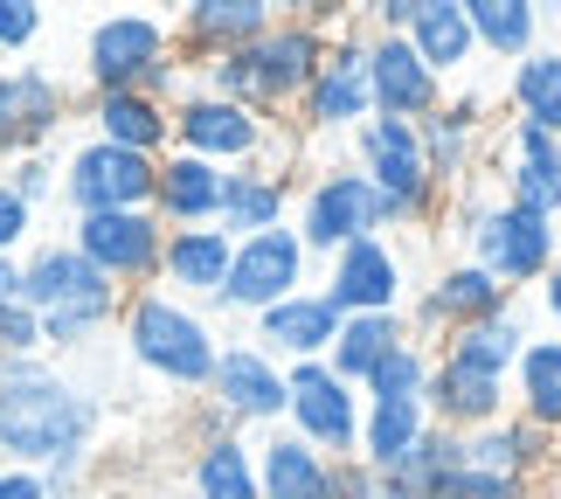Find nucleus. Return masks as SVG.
<instances>
[{
  "label": "nucleus",
  "instance_id": "f257e3e1",
  "mask_svg": "<svg viewBox=\"0 0 561 499\" xmlns=\"http://www.w3.org/2000/svg\"><path fill=\"white\" fill-rule=\"evenodd\" d=\"M98 430H104V402L91 382L62 375L42 354L0 361V458L8 465L49 472L62 458H91Z\"/></svg>",
  "mask_w": 561,
  "mask_h": 499
},
{
  "label": "nucleus",
  "instance_id": "f03ea898",
  "mask_svg": "<svg viewBox=\"0 0 561 499\" xmlns=\"http://www.w3.org/2000/svg\"><path fill=\"white\" fill-rule=\"evenodd\" d=\"M327 14L333 8H298V14H277L250 49L236 56H215L202 63V91L208 98H229V104H250V112H298V98L312 91L319 63H327L333 35H327Z\"/></svg>",
  "mask_w": 561,
  "mask_h": 499
},
{
  "label": "nucleus",
  "instance_id": "7ed1b4c3",
  "mask_svg": "<svg viewBox=\"0 0 561 499\" xmlns=\"http://www.w3.org/2000/svg\"><path fill=\"white\" fill-rule=\"evenodd\" d=\"M444 208H450L458 257H471L479 271H492L513 298H520V285H541V277L561 264V223L506 202V194H485V173L465 194H444Z\"/></svg>",
  "mask_w": 561,
  "mask_h": 499
},
{
  "label": "nucleus",
  "instance_id": "20e7f679",
  "mask_svg": "<svg viewBox=\"0 0 561 499\" xmlns=\"http://www.w3.org/2000/svg\"><path fill=\"white\" fill-rule=\"evenodd\" d=\"M118 333H125V354L153 382L181 388V396H208L215 361H222V333H215L208 313H194L187 298L146 285L118 306Z\"/></svg>",
  "mask_w": 561,
  "mask_h": 499
},
{
  "label": "nucleus",
  "instance_id": "39448f33",
  "mask_svg": "<svg viewBox=\"0 0 561 499\" xmlns=\"http://www.w3.org/2000/svg\"><path fill=\"white\" fill-rule=\"evenodd\" d=\"M298 243H306V257H340L347 243H360V236H388L402 229V215L375 194V181L360 173L354 160L347 167H319L306 188H298Z\"/></svg>",
  "mask_w": 561,
  "mask_h": 499
},
{
  "label": "nucleus",
  "instance_id": "423d86ee",
  "mask_svg": "<svg viewBox=\"0 0 561 499\" xmlns=\"http://www.w3.org/2000/svg\"><path fill=\"white\" fill-rule=\"evenodd\" d=\"M354 167L375 181V194L402 215V229H423L430 215L444 208V188L430 181L423 160V133L409 118H368L354 133Z\"/></svg>",
  "mask_w": 561,
  "mask_h": 499
},
{
  "label": "nucleus",
  "instance_id": "0eeeda50",
  "mask_svg": "<svg viewBox=\"0 0 561 499\" xmlns=\"http://www.w3.org/2000/svg\"><path fill=\"white\" fill-rule=\"evenodd\" d=\"M285 430L306 438L319 458H360V417H368V396L354 382H340L327 361H298L285 367Z\"/></svg>",
  "mask_w": 561,
  "mask_h": 499
},
{
  "label": "nucleus",
  "instance_id": "6e6552de",
  "mask_svg": "<svg viewBox=\"0 0 561 499\" xmlns=\"http://www.w3.org/2000/svg\"><path fill=\"white\" fill-rule=\"evenodd\" d=\"M271 146H285V139H277L271 118L250 112V104L208 98V91H187L174 104V154H194L208 167H277Z\"/></svg>",
  "mask_w": 561,
  "mask_h": 499
},
{
  "label": "nucleus",
  "instance_id": "1a4fd4ad",
  "mask_svg": "<svg viewBox=\"0 0 561 499\" xmlns=\"http://www.w3.org/2000/svg\"><path fill=\"white\" fill-rule=\"evenodd\" d=\"M506 306H513V292L500 285V277L479 271L471 257H450V264H437L416 292H409L402 319H409V340H416V347H437L458 327H479V319L506 313Z\"/></svg>",
  "mask_w": 561,
  "mask_h": 499
},
{
  "label": "nucleus",
  "instance_id": "9d476101",
  "mask_svg": "<svg viewBox=\"0 0 561 499\" xmlns=\"http://www.w3.org/2000/svg\"><path fill=\"white\" fill-rule=\"evenodd\" d=\"M306 271H312V257L306 243H298V229H264V236H243L229 257V285L215 292V313H271V306H285L291 292H306Z\"/></svg>",
  "mask_w": 561,
  "mask_h": 499
},
{
  "label": "nucleus",
  "instance_id": "9b49d317",
  "mask_svg": "<svg viewBox=\"0 0 561 499\" xmlns=\"http://www.w3.org/2000/svg\"><path fill=\"white\" fill-rule=\"evenodd\" d=\"M153 181H160V160L104 146V139H83L77 154L62 160V188L56 194L77 215H125V208H153Z\"/></svg>",
  "mask_w": 561,
  "mask_h": 499
},
{
  "label": "nucleus",
  "instance_id": "f8f14e48",
  "mask_svg": "<svg viewBox=\"0 0 561 499\" xmlns=\"http://www.w3.org/2000/svg\"><path fill=\"white\" fill-rule=\"evenodd\" d=\"M174 56V21L160 14H104L83 42V77L91 91H146V77Z\"/></svg>",
  "mask_w": 561,
  "mask_h": 499
},
{
  "label": "nucleus",
  "instance_id": "ddd939ff",
  "mask_svg": "<svg viewBox=\"0 0 561 499\" xmlns=\"http://www.w3.org/2000/svg\"><path fill=\"white\" fill-rule=\"evenodd\" d=\"M492 98L485 91H444V104L430 112L416 133H423V160H430V181L444 194H465L485 167V139H492Z\"/></svg>",
  "mask_w": 561,
  "mask_h": 499
},
{
  "label": "nucleus",
  "instance_id": "4468645a",
  "mask_svg": "<svg viewBox=\"0 0 561 499\" xmlns=\"http://www.w3.org/2000/svg\"><path fill=\"white\" fill-rule=\"evenodd\" d=\"M485 160L500 173L506 202L561 223V139L554 133H541V125H527V118H506L500 133L485 139Z\"/></svg>",
  "mask_w": 561,
  "mask_h": 499
},
{
  "label": "nucleus",
  "instance_id": "2eb2a0df",
  "mask_svg": "<svg viewBox=\"0 0 561 499\" xmlns=\"http://www.w3.org/2000/svg\"><path fill=\"white\" fill-rule=\"evenodd\" d=\"M70 243L112 277V285H139L160 277V250H167V223L153 208H125V215H77Z\"/></svg>",
  "mask_w": 561,
  "mask_h": 499
},
{
  "label": "nucleus",
  "instance_id": "dca6fc26",
  "mask_svg": "<svg viewBox=\"0 0 561 499\" xmlns=\"http://www.w3.org/2000/svg\"><path fill=\"white\" fill-rule=\"evenodd\" d=\"M375 118V91H368V29L360 35H340L327 63H319L312 91L298 98V125L306 133H360Z\"/></svg>",
  "mask_w": 561,
  "mask_h": 499
},
{
  "label": "nucleus",
  "instance_id": "f3484780",
  "mask_svg": "<svg viewBox=\"0 0 561 499\" xmlns=\"http://www.w3.org/2000/svg\"><path fill=\"white\" fill-rule=\"evenodd\" d=\"M319 292L340 306V319L347 313H402L409 306V264L388 236H360L340 257H327V285Z\"/></svg>",
  "mask_w": 561,
  "mask_h": 499
},
{
  "label": "nucleus",
  "instance_id": "a211bd4d",
  "mask_svg": "<svg viewBox=\"0 0 561 499\" xmlns=\"http://www.w3.org/2000/svg\"><path fill=\"white\" fill-rule=\"evenodd\" d=\"M208 402L222 409V417H229L236 430H243V423H285L291 388H285V367H277V361L264 354V347L229 340V347H222V361H215Z\"/></svg>",
  "mask_w": 561,
  "mask_h": 499
},
{
  "label": "nucleus",
  "instance_id": "6ab92c4d",
  "mask_svg": "<svg viewBox=\"0 0 561 499\" xmlns=\"http://www.w3.org/2000/svg\"><path fill=\"white\" fill-rule=\"evenodd\" d=\"M21 306H28L35 319L42 313H62V306H98V298H125L112 277H104L91 257H83L70 236L62 243H35L28 257H21Z\"/></svg>",
  "mask_w": 561,
  "mask_h": 499
},
{
  "label": "nucleus",
  "instance_id": "aec40b11",
  "mask_svg": "<svg viewBox=\"0 0 561 499\" xmlns=\"http://www.w3.org/2000/svg\"><path fill=\"white\" fill-rule=\"evenodd\" d=\"M62 118H70V98L49 70H8L0 77V160H28L42 154Z\"/></svg>",
  "mask_w": 561,
  "mask_h": 499
},
{
  "label": "nucleus",
  "instance_id": "412c9836",
  "mask_svg": "<svg viewBox=\"0 0 561 499\" xmlns=\"http://www.w3.org/2000/svg\"><path fill=\"white\" fill-rule=\"evenodd\" d=\"M368 91H375V118L423 125L444 104V77L423 70V56L409 49V35H368Z\"/></svg>",
  "mask_w": 561,
  "mask_h": 499
},
{
  "label": "nucleus",
  "instance_id": "4be33fe9",
  "mask_svg": "<svg viewBox=\"0 0 561 499\" xmlns=\"http://www.w3.org/2000/svg\"><path fill=\"white\" fill-rule=\"evenodd\" d=\"M333 333H340V306H333V298L319 292V285H306V292H291L285 306L256 313L250 347H264L277 367H298V361H327Z\"/></svg>",
  "mask_w": 561,
  "mask_h": 499
},
{
  "label": "nucleus",
  "instance_id": "5701e85b",
  "mask_svg": "<svg viewBox=\"0 0 561 499\" xmlns=\"http://www.w3.org/2000/svg\"><path fill=\"white\" fill-rule=\"evenodd\" d=\"M423 409H430V423H444V430H458V438H471V430H485V423L513 417V388H506L500 375H471V367L430 354Z\"/></svg>",
  "mask_w": 561,
  "mask_h": 499
},
{
  "label": "nucleus",
  "instance_id": "b1692460",
  "mask_svg": "<svg viewBox=\"0 0 561 499\" xmlns=\"http://www.w3.org/2000/svg\"><path fill=\"white\" fill-rule=\"evenodd\" d=\"M298 202L291 188V167H229L222 173V215H215V229L222 236H264V229H285V215Z\"/></svg>",
  "mask_w": 561,
  "mask_h": 499
},
{
  "label": "nucleus",
  "instance_id": "393cba45",
  "mask_svg": "<svg viewBox=\"0 0 561 499\" xmlns=\"http://www.w3.org/2000/svg\"><path fill=\"white\" fill-rule=\"evenodd\" d=\"M271 21H277L271 0H187L181 21H174V42H187L202 63H215V56L250 49Z\"/></svg>",
  "mask_w": 561,
  "mask_h": 499
},
{
  "label": "nucleus",
  "instance_id": "a878e982",
  "mask_svg": "<svg viewBox=\"0 0 561 499\" xmlns=\"http://www.w3.org/2000/svg\"><path fill=\"white\" fill-rule=\"evenodd\" d=\"M91 139L104 146H125V154H146V160H167L174 146V112L146 91H91Z\"/></svg>",
  "mask_w": 561,
  "mask_h": 499
},
{
  "label": "nucleus",
  "instance_id": "bb28decb",
  "mask_svg": "<svg viewBox=\"0 0 561 499\" xmlns=\"http://www.w3.org/2000/svg\"><path fill=\"white\" fill-rule=\"evenodd\" d=\"M229 257H236V236L222 229H167V250H160V285H174V298H208L229 285Z\"/></svg>",
  "mask_w": 561,
  "mask_h": 499
},
{
  "label": "nucleus",
  "instance_id": "cd10ccee",
  "mask_svg": "<svg viewBox=\"0 0 561 499\" xmlns=\"http://www.w3.org/2000/svg\"><path fill=\"white\" fill-rule=\"evenodd\" d=\"M222 173L229 167H208L194 154H167L160 181H153V215L167 229H208L222 215Z\"/></svg>",
  "mask_w": 561,
  "mask_h": 499
},
{
  "label": "nucleus",
  "instance_id": "c85d7f7f",
  "mask_svg": "<svg viewBox=\"0 0 561 499\" xmlns=\"http://www.w3.org/2000/svg\"><path fill=\"white\" fill-rule=\"evenodd\" d=\"M465 465L541 486L548 465H554V438H548V430H534L527 417H500V423H485V430H471V438H465Z\"/></svg>",
  "mask_w": 561,
  "mask_h": 499
},
{
  "label": "nucleus",
  "instance_id": "c756f323",
  "mask_svg": "<svg viewBox=\"0 0 561 499\" xmlns=\"http://www.w3.org/2000/svg\"><path fill=\"white\" fill-rule=\"evenodd\" d=\"M527 319H520V298H513L506 313H492V319H479V327H458L450 340H437L430 354L437 361H458V367H471V375H500V382H513V367H520V354H527Z\"/></svg>",
  "mask_w": 561,
  "mask_h": 499
},
{
  "label": "nucleus",
  "instance_id": "7c9ffc66",
  "mask_svg": "<svg viewBox=\"0 0 561 499\" xmlns=\"http://www.w3.org/2000/svg\"><path fill=\"white\" fill-rule=\"evenodd\" d=\"M409 49H416V56H423V70H430V77H444V91H450V77H465L471 63H479V35H471L465 0H416V21H409Z\"/></svg>",
  "mask_w": 561,
  "mask_h": 499
},
{
  "label": "nucleus",
  "instance_id": "2f4dec72",
  "mask_svg": "<svg viewBox=\"0 0 561 499\" xmlns=\"http://www.w3.org/2000/svg\"><path fill=\"white\" fill-rule=\"evenodd\" d=\"M396 347H409V319L402 313H347L340 333H333V347H327V367L340 382L360 388L388 354H396Z\"/></svg>",
  "mask_w": 561,
  "mask_h": 499
},
{
  "label": "nucleus",
  "instance_id": "473e14b6",
  "mask_svg": "<svg viewBox=\"0 0 561 499\" xmlns=\"http://www.w3.org/2000/svg\"><path fill=\"white\" fill-rule=\"evenodd\" d=\"M506 388H513V417L561 438V333H534Z\"/></svg>",
  "mask_w": 561,
  "mask_h": 499
},
{
  "label": "nucleus",
  "instance_id": "72a5a7b5",
  "mask_svg": "<svg viewBox=\"0 0 561 499\" xmlns=\"http://www.w3.org/2000/svg\"><path fill=\"white\" fill-rule=\"evenodd\" d=\"M327 472H333V458H319L285 423L256 444V486H264V499H319L327 492Z\"/></svg>",
  "mask_w": 561,
  "mask_h": 499
},
{
  "label": "nucleus",
  "instance_id": "f704fd0d",
  "mask_svg": "<svg viewBox=\"0 0 561 499\" xmlns=\"http://www.w3.org/2000/svg\"><path fill=\"white\" fill-rule=\"evenodd\" d=\"M465 14H471V35H479V49L492 63H527L534 49H541V8L534 0H465Z\"/></svg>",
  "mask_w": 561,
  "mask_h": 499
},
{
  "label": "nucleus",
  "instance_id": "c9c22d12",
  "mask_svg": "<svg viewBox=\"0 0 561 499\" xmlns=\"http://www.w3.org/2000/svg\"><path fill=\"white\" fill-rule=\"evenodd\" d=\"M187 492L194 499H264L256 486V451L243 438H208L187 458Z\"/></svg>",
  "mask_w": 561,
  "mask_h": 499
},
{
  "label": "nucleus",
  "instance_id": "e433bc0d",
  "mask_svg": "<svg viewBox=\"0 0 561 499\" xmlns=\"http://www.w3.org/2000/svg\"><path fill=\"white\" fill-rule=\"evenodd\" d=\"M506 104H513V118H527L561 139V49L554 42H541L527 63L506 70Z\"/></svg>",
  "mask_w": 561,
  "mask_h": 499
},
{
  "label": "nucleus",
  "instance_id": "4c0bfd02",
  "mask_svg": "<svg viewBox=\"0 0 561 499\" xmlns=\"http://www.w3.org/2000/svg\"><path fill=\"white\" fill-rule=\"evenodd\" d=\"M423 430H430L423 402H368V417H360V465H368V472H396L409 451L423 444Z\"/></svg>",
  "mask_w": 561,
  "mask_h": 499
},
{
  "label": "nucleus",
  "instance_id": "58836bf2",
  "mask_svg": "<svg viewBox=\"0 0 561 499\" xmlns=\"http://www.w3.org/2000/svg\"><path fill=\"white\" fill-rule=\"evenodd\" d=\"M423 388H430V347H396L368 382H360V396L368 402H423Z\"/></svg>",
  "mask_w": 561,
  "mask_h": 499
},
{
  "label": "nucleus",
  "instance_id": "ea45409f",
  "mask_svg": "<svg viewBox=\"0 0 561 499\" xmlns=\"http://www.w3.org/2000/svg\"><path fill=\"white\" fill-rule=\"evenodd\" d=\"M396 472H402V479H416L423 499H430L444 479H458V472H465V438H458V430H444V423H430V430H423V444L409 451Z\"/></svg>",
  "mask_w": 561,
  "mask_h": 499
},
{
  "label": "nucleus",
  "instance_id": "a19ab883",
  "mask_svg": "<svg viewBox=\"0 0 561 499\" xmlns=\"http://www.w3.org/2000/svg\"><path fill=\"white\" fill-rule=\"evenodd\" d=\"M125 298H98V306H62V313H42V347H62V354H77V347H91L104 327L118 319Z\"/></svg>",
  "mask_w": 561,
  "mask_h": 499
},
{
  "label": "nucleus",
  "instance_id": "79ce46f5",
  "mask_svg": "<svg viewBox=\"0 0 561 499\" xmlns=\"http://www.w3.org/2000/svg\"><path fill=\"white\" fill-rule=\"evenodd\" d=\"M430 499H534L527 479H500V472H479V465H465L458 479H444Z\"/></svg>",
  "mask_w": 561,
  "mask_h": 499
},
{
  "label": "nucleus",
  "instance_id": "37998d69",
  "mask_svg": "<svg viewBox=\"0 0 561 499\" xmlns=\"http://www.w3.org/2000/svg\"><path fill=\"white\" fill-rule=\"evenodd\" d=\"M42 354V319L21 306V298H0V361Z\"/></svg>",
  "mask_w": 561,
  "mask_h": 499
},
{
  "label": "nucleus",
  "instance_id": "c03bdc74",
  "mask_svg": "<svg viewBox=\"0 0 561 499\" xmlns=\"http://www.w3.org/2000/svg\"><path fill=\"white\" fill-rule=\"evenodd\" d=\"M8 188H14V194H21V202H28V208H42V202H49V194L62 188V167H49L42 154H28V160H14Z\"/></svg>",
  "mask_w": 561,
  "mask_h": 499
},
{
  "label": "nucleus",
  "instance_id": "a18cd8bd",
  "mask_svg": "<svg viewBox=\"0 0 561 499\" xmlns=\"http://www.w3.org/2000/svg\"><path fill=\"white\" fill-rule=\"evenodd\" d=\"M42 35V8L35 0H0V49H28Z\"/></svg>",
  "mask_w": 561,
  "mask_h": 499
},
{
  "label": "nucleus",
  "instance_id": "49530a36",
  "mask_svg": "<svg viewBox=\"0 0 561 499\" xmlns=\"http://www.w3.org/2000/svg\"><path fill=\"white\" fill-rule=\"evenodd\" d=\"M28 229H35V208L21 202L8 181H0V257H14L21 243H28Z\"/></svg>",
  "mask_w": 561,
  "mask_h": 499
},
{
  "label": "nucleus",
  "instance_id": "de8ad7c7",
  "mask_svg": "<svg viewBox=\"0 0 561 499\" xmlns=\"http://www.w3.org/2000/svg\"><path fill=\"white\" fill-rule=\"evenodd\" d=\"M319 499H375V472L360 465V458H333L327 492H319Z\"/></svg>",
  "mask_w": 561,
  "mask_h": 499
},
{
  "label": "nucleus",
  "instance_id": "09e8293b",
  "mask_svg": "<svg viewBox=\"0 0 561 499\" xmlns=\"http://www.w3.org/2000/svg\"><path fill=\"white\" fill-rule=\"evenodd\" d=\"M0 499H49V486L28 465H0Z\"/></svg>",
  "mask_w": 561,
  "mask_h": 499
},
{
  "label": "nucleus",
  "instance_id": "8fccbe9b",
  "mask_svg": "<svg viewBox=\"0 0 561 499\" xmlns=\"http://www.w3.org/2000/svg\"><path fill=\"white\" fill-rule=\"evenodd\" d=\"M375 499H423V486L402 479V472H375Z\"/></svg>",
  "mask_w": 561,
  "mask_h": 499
},
{
  "label": "nucleus",
  "instance_id": "3c124183",
  "mask_svg": "<svg viewBox=\"0 0 561 499\" xmlns=\"http://www.w3.org/2000/svg\"><path fill=\"white\" fill-rule=\"evenodd\" d=\"M541 306H548V319H554V333H561V264L541 277Z\"/></svg>",
  "mask_w": 561,
  "mask_h": 499
},
{
  "label": "nucleus",
  "instance_id": "603ef678",
  "mask_svg": "<svg viewBox=\"0 0 561 499\" xmlns=\"http://www.w3.org/2000/svg\"><path fill=\"white\" fill-rule=\"evenodd\" d=\"M541 35H548L554 49H561V0H554V8H541Z\"/></svg>",
  "mask_w": 561,
  "mask_h": 499
},
{
  "label": "nucleus",
  "instance_id": "864d4df0",
  "mask_svg": "<svg viewBox=\"0 0 561 499\" xmlns=\"http://www.w3.org/2000/svg\"><path fill=\"white\" fill-rule=\"evenodd\" d=\"M534 499H561V479L554 486H534Z\"/></svg>",
  "mask_w": 561,
  "mask_h": 499
},
{
  "label": "nucleus",
  "instance_id": "5fc2aeb1",
  "mask_svg": "<svg viewBox=\"0 0 561 499\" xmlns=\"http://www.w3.org/2000/svg\"><path fill=\"white\" fill-rule=\"evenodd\" d=\"M83 499H112V492H83Z\"/></svg>",
  "mask_w": 561,
  "mask_h": 499
}]
</instances>
